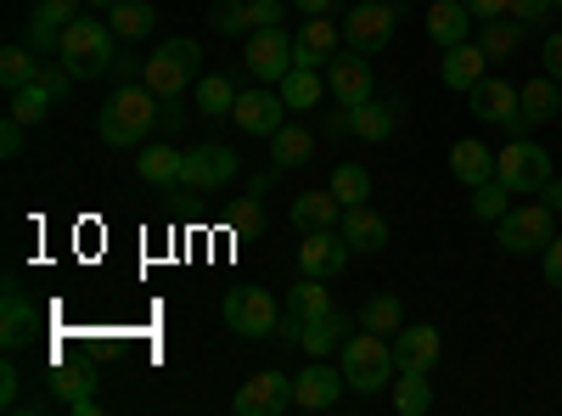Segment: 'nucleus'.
I'll use <instances>...</instances> for the list:
<instances>
[{"instance_id":"nucleus-1","label":"nucleus","mask_w":562,"mask_h":416,"mask_svg":"<svg viewBox=\"0 0 562 416\" xmlns=\"http://www.w3.org/2000/svg\"><path fill=\"white\" fill-rule=\"evenodd\" d=\"M158 119H164V97L153 85H119L108 97V108L97 113V135L113 153H135V147H147Z\"/></svg>"},{"instance_id":"nucleus-2","label":"nucleus","mask_w":562,"mask_h":416,"mask_svg":"<svg viewBox=\"0 0 562 416\" xmlns=\"http://www.w3.org/2000/svg\"><path fill=\"white\" fill-rule=\"evenodd\" d=\"M57 57L74 68V79H102V74H113V63H119V34H113V23L74 18V23L63 29V52H57Z\"/></svg>"},{"instance_id":"nucleus-3","label":"nucleus","mask_w":562,"mask_h":416,"mask_svg":"<svg viewBox=\"0 0 562 416\" xmlns=\"http://www.w3.org/2000/svg\"><path fill=\"white\" fill-rule=\"evenodd\" d=\"M338 355H344V378H349L355 394H378L400 372V366H394V344L383 333H366V327H360V338H344Z\"/></svg>"},{"instance_id":"nucleus-4","label":"nucleus","mask_w":562,"mask_h":416,"mask_svg":"<svg viewBox=\"0 0 562 416\" xmlns=\"http://www.w3.org/2000/svg\"><path fill=\"white\" fill-rule=\"evenodd\" d=\"M495 180H506L512 198H540L546 180H551V153L524 142V135H512V142L495 153Z\"/></svg>"},{"instance_id":"nucleus-5","label":"nucleus","mask_w":562,"mask_h":416,"mask_svg":"<svg viewBox=\"0 0 562 416\" xmlns=\"http://www.w3.org/2000/svg\"><path fill=\"white\" fill-rule=\"evenodd\" d=\"M557 237V209L551 203H524V209H506L495 220V243L506 254H546Z\"/></svg>"},{"instance_id":"nucleus-6","label":"nucleus","mask_w":562,"mask_h":416,"mask_svg":"<svg viewBox=\"0 0 562 416\" xmlns=\"http://www.w3.org/2000/svg\"><path fill=\"white\" fill-rule=\"evenodd\" d=\"M400 18H405L400 0H360V7H349V18H344V45L360 52V57H378L400 34Z\"/></svg>"},{"instance_id":"nucleus-7","label":"nucleus","mask_w":562,"mask_h":416,"mask_svg":"<svg viewBox=\"0 0 562 416\" xmlns=\"http://www.w3.org/2000/svg\"><path fill=\"white\" fill-rule=\"evenodd\" d=\"M203 45L198 40H164L158 52L147 57V85L158 90V97H180L186 85H198L203 74Z\"/></svg>"},{"instance_id":"nucleus-8","label":"nucleus","mask_w":562,"mask_h":416,"mask_svg":"<svg viewBox=\"0 0 562 416\" xmlns=\"http://www.w3.org/2000/svg\"><path fill=\"white\" fill-rule=\"evenodd\" d=\"M243 63H248V74L259 79V85H281L299 63H293V34L281 29V23H270V29H254L248 34V52H243Z\"/></svg>"},{"instance_id":"nucleus-9","label":"nucleus","mask_w":562,"mask_h":416,"mask_svg":"<svg viewBox=\"0 0 562 416\" xmlns=\"http://www.w3.org/2000/svg\"><path fill=\"white\" fill-rule=\"evenodd\" d=\"M225 327L237 338H270L281 327V310L265 288H231L225 293Z\"/></svg>"},{"instance_id":"nucleus-10","label":"nucleus","mask_w":562,"mask_h":416,"mask_svg":"<svg viewBox=\"0 0 562 416\" xmlns=\"http://www.w3.org/2000/svg\"><path fill=\"white\" fill-rule=\"evenodd\" d=\"M288 102H281L276 85H254V90H237V108H231V119H237L243 135H259V142H270V135L288 124Z\"/></svg>"},{"instance_id":"nucleus-11","label":"nucleus","mask_w":562,"mask_h":416,"mask_svg":"<svg viewBox=\"0 0 562 416\" xmlns=\"http://www.w3.org/2000/svg\"><path fill=\"white\" fill-rule=\"evenodd\" d=\"M225 180H237V153L220 147V142H209V147L186 153V169H180V187H175V192L203 198V192H220Z\"/></svg>"},{"instance_id":"nucleus-12","label":"nucleus","mask_w":562,"mask_h":416,"mask_svg":"<svg viewBox=\"0 0 562 416\" xmlns=\"http://www.w3.org/2000/svg\"><path fill=\"white\" fill-rule=\"evenodd\" d=\"M231 411H237V416H281V411H293V378L288 372H254L237 389Z\"/></svg>"},{"instance_id":"nucleus-13","label":"nucleus","mask_w":562,"mask_h":416,"mask_svg":"<svg viewBox=\"0 0 562 416\" xmlns=\"http://www.w3.org/2000/svg\"><path fill=\"white\" fill-rule=\"evenodd\" d=\"M326 90L338 97V108H360V102H371V90H378V74H371V63L360 52H338L326 63Z\"/></svg>"},{"instance_id":"nucleus-14","label":"nucleus","mask_w":562,"mask_h":416,"mask_svg":"<svg viewBox=\"0 0 562 416\" xmlns=\"http://www.w3.org/2000/svg\"><path fill=\"white\" fill-rule=\"evenodd\" d=\"M344 366H326V360H310L304 372L293 378V405L299 411H333L344 400Z\"/></svg>"},{"instance_id":"nucleus-15","label":"nucleus","mask_w":562,"mask_h":416,"mask_svg":"<svg viewBox=\"0 0 562 416\" xmlns=\"http://www.w3.org/2000/svg\"><path fill=\"white\" fill-rule=\"evenodd\" d=\"M349 243H344V231H304V243H299V270L304 276H321V282H333V276L349 265Z\"/></svg>"},{"instance_id":"nucleus-16","label":"nucleus","mask_w":562,"mask_h":416,"mask_svg":"<svg viewBox=\"0 0 562 416\" xmlns=\"http://www.w3.org/2000/svg\"><path fill=\"white\" fill-rule=\"evenodd\" d=\"M344 52V23L333 18H304V29L293 34V63L299 68H326Z\"/></svg>"},{"instance_id":"nucleus-17","label":"nucleus","mask_w":562,"mask_h":416,"mask_svg":"<svg viewBox=\"0 0 562 416\" xmlns=\"http://www.w3.org/2000/svg\"><path fill=\"white\" fill-rule=\"evenodd\" d=\"M79 18V0H34V12H29V45L40 57H52L63 52V29Z\"/></svg>"},{"instance_id":"nucleus-18","label":"nucleus","mask_w":562,"mask_h":416,"mask_svg":"<svg viewBox=\"0 0 562 416\" xmlns=\"http://www.w3.org/2000/svg\"><path fill=\"white\" fill-rule=\"evenodd\" d=\"M439 327H400L394 333V366H400V372H422V378H428L434 372V366H439Z\"/></svg>"},{"instance_id":"nucleus-19","label":"nucleus","mask_w":562,"mask_h":416,"mask_svg":"<svg viewBox=\"0 0 562 416\" xmlns=\"http://www.w3.org/2000/svg\"><path fill=\"white\" fill-rule=\"evenodd\" d=\"M338 231H344V243H349L355 254H383V248H389V220H383L378 209H371V203L344 209Z\"/></svg>"},{"instance_id":"nucleus-20","label":"nucleus","mask_w":562,"mask_h":416,"mask_svg":"<svg viewBox=\"0 0 562 416\" xmlns=\"http://www.w3.org/2000/svg\"><path fill=\"white\" fill-rule=\"evenodd\" d=\"M467 108H473L479 124H506L512 113H518V85H506V79H479L473 90H467Z\"/></svg>"},{"instance_id":"nucleus-21","label":"nucleus","mask_w":562,"mask_h":416,"mask_svg":"<svg viewBox=\"0 0 562 416\" xmlns=\"http://www.w3.org/2000/svg\"><path fill=\"white\" fill-rule=\"evenodd\" d=\"M473 12L461 7V0H434L428 7V40L439 45V52H450V45H467L473 40Z\"/></svg>"},{"instance_id":"nucleus-22","label":"nucleus","mask_w":562,"mask_h":416,"mask_svg":"<svg viewBox=\"0 0 562 416\" xmlns=\"http://www.w3.org/2000/svg\"><path fill=\"white\" fill-rule=\"evenodd\" d=\"M180 169H186V153H175L169 142H147L135 147V175L147 180V187H180Z\"/></svg>"},{"instance_id":"nucleus-23","label":"nucleus","mask_w":562,"mask_h":416,"mask_svg":"<svg viewBox=\"0 0 562 416\" xmlns=\"http://www.w3.org/2000/svg\"><path fill=\"white\" fill-rule=\"evenodd\" d=\"M518 113H524V124H529V130H535V124H551V119L562 113V79L540 74V79L518 85Z\"/></svg>"},{"instance_id":"nucleus-24","label":"nucleus","mask_w":562,"mask_h":416,"mask_svg":"<svg viewBox=\"0 0 562 416\" xmlns=\"http://www.w3.org/2000/svg\"><path fill=\"white\" fill-rule=\"evenodd\" d=\"M484 45L479 40H467V45H450V52H445V63H439V79L450 85V90H461V97H467V90H473L479 79H484Z\"/></svg>"},{"instance_id":"nucleus-25","label":"nucleus","mask_w":562,"mask_h":416,"mask_svg":"<svg viewBox=\"0 0 562 416\" xmlns=\"http://www.w3.org/2000/svg\"><path fill=\"white\" fill-rule=\"evenodd\" d=\"M29 338H34V304L23 299V288H7L0 293V344H7V355H18Z\"/></svg>"},{"instance_id":"nucleus-26","label":"nucleus","mask_w":562,"mask_h":416,"mask_svg":"<svg viewBox=\"0 0 562 416\" xmlns=\"http://www.w3.org/2000/svg\"><path fill=\"white\" fill-rule=\"evenodd\" d=\"M394 124H400V102H360V108H349V130L360 135V142H371V147H383L389 135H394Z\"/></svg>"},{"instance_id":"nucleus-27","label":"nucleus","mask_w":562,"mask_h":416,"mask_svg":"<svg viewBox=\"0 0 562 416\" xmlns=\"http://www.w3.org/2000/svg\"><path fill=\"white\" fill-rule=\"evenodd\" d=\"M288 220H293L299 231H338V220H344V203L333 198V187H326V192H304V198H293Z\"/></svg>"},{"instance_id":"nucleus-28","label":"nucleus","mask_w":562,"mask_h":416,"mask_svg":"<svg viewBox=\"0 0 562 416\" xmlns=\"http://www.w3.org/2000/svg\"><path fill=\"white\" fill-rule=\"evenodd\" d=\"M450 175L461 180V187H484V180H495V147H484V142H456V147H450Z\"/></svg>"},{"instance_id":"nucleus-29","label":"nucleus","mask_w":562,"mask_h":416,"mask_svg":"<svg viewBox=\"0 0 562 416\" xmlns=\"http://www.w3.org/2000/svg\"><path fill=\"white\" fill-rule=\"evenodd\" d=\"M344 333H349V315H321V321H304V333H299V349L310 360H326L333 349H344Z\"/></svg>"},{"instance_id":"nucleus-30","label":"nucleus","mask_w":562,"mask_h":416,"mask_svg":"<svg viewBox=\"0 0 562 416\" xmlns=\"http://www.w3.org/2000/svg\"><path fill=\"white\" fill-rule=\"evenodd\" d=\"M315 158V135L304 130V124H281L276 135H270V164L276 169H299V164H310Z\"/></svg>"},{"instance_id":"nucleus-31","label":"nucleus","mask_w":562,"mask_h":416,"mask_svg":"<svg viewBox=\"0 0 562 416\" xmlns=\"http://www.w3.org/2000/svg\"><path fill=\"white\" fill-rule=\"evenodd\" d=\"M479 45H484V57L490 63H501V57H512V52H518V45H524V23L518 18H484L479 23Z\"/></svg>"},{"instance_id":"nucleus-32","label":"nucleus","mask_w":562,"mask_h":416,"mask_svg":"<svg viewBox=\"0 0 562 416\" xmlns=\"http://www.w3.org/2000/svg\"><path fill=\"white\" fill-rule=\"evenodd\" d=\"M276 90H281V102H288L293 113H315V108H321V97H326V79H321L315 68H293Z\"/></svg>"},{"instance_id":"nucleus-33","label":"nucleus","mask_w":562,"mask_h":416,"mask_svg":"<svg viewBox=\"0 0 562 416\" xmlns=\"http://www.w3.org/2000/svg\"><path fill=\"white\" fill-rule=\"evenodd\" d=\"M288 315L299 321V327H304V321H321V315H333V293H326L321 288V276H304V282L288 293Z\"/></svg>"},{"instance_id":"nucleus-34","label":"nucleus","mask_w":562,"mask_h":416,"mask_svg":"<svg viewBox=\"0 0 562 416\" xmlns=\"http://www.w3.org/2000/svg\"><path fill=\"white\" fill-rule=\"evenodd\" d=\"M52 108H57V97H52V90H45L40 79H29L23 90H12V108H7V113H12L18 124H29V130H34V124L52 119Z\"/></svg>"},{"instance_id":"nucleus-35","label":"nucleus","mask_w":562,"mask_h":416,"mask_svg":"<svg viewBox=\"0 0 562 416\" xmlns=\"http://www.w3.org/2000/svg\"><path fill=\"white\" fill-rule=\"evenodd\" d=\"M108 23H113L119 40H140V34H153L158 12L147 7V0H113V7H108Z\"/></svg>"},{"instance_id":"nucleus-36","label":"nucleus","mask_w":562,"mask_h":416,"mask_svg":"<svg viewBox=\"0 0 562 416\" xmlns=\"http://www.w3.org/2000/svg\"><path fill=\"white\" fill-rule=\"evenodd\" d=\"M360 327H366V333H383V338L400 333V327H405V304H400L394 293H371V299L360 304Z\"/></svg>"},{"instance_id":"nucleus-37","label":"nucleus","mask_w":562,"mask_h":416,"mask_svg":"<svg viewBox=\"0 0 562 416\" xmlns=\"http://www.w3.org/2000/svg\"><path fill=\"white\" fill-rule=\"evenodd\" d=\"M394 411L400 416H428L434 411V383L422 372H400L394 378Z\"/></svg>"},{"instance_id":"nucleus-38","label":"nucleus","mask_w":562,"mask_h":416,"mask_svg":"<svg viewBox=\"0 0 562 416\" xmlns=\"http://www.w3.org/2000/svg\"><path fill=\"white\" fill-rule=\"evenodd\" d=\"M34 74H40V52H34V45H7V52H0V85H7V97L23 90Z\"/></svg>"},{"instance_id":"nucleus-39","label":"nucleus","mask_w":562,"mask_h":416,"mask_svg":"<svg viewBox=\"0 0 562 416\" xmlns=\"http://www.w3.org/2000/svg\"><path fill=\"white\" fill-rule=\"evenodd\" d=\"M231 108H237V85H231L225 74H203V79H198V113L231 119Z\"/></svg>"},{"instance_id":"nucleus-40","label":"nucleus","mask_w":562,"mask_h":416,"mask_svg":"<svg viewBox=\"0 0 562 416\" xmlns=\"http://www.w3.org/2000/svg\"><path fill=\"white\" fill-rule=\"evenodd\" d=\"M333 198H338L344 209L366 203V198H371V175H366L360 164H338V169H333Z\"/></svg>"},{"instance_id":"nucleus-41","label":"nucleus","mask_w":562,"mask_h":416,"mask_svg":"<svg viewBox=\"0 0 562 416\" xmlns=\"http://www.w3.org/2000/svg\"><path fill=\"white\" fill-rule=\"evenodd\" d=\"M506 209H512V187H506V180H484V187H473V220L495 225Z\"/></svg>"},{"instance_id":"nucleus-42","label":"nucleus","mask_w":562,"mask_h":416,"mask_svg":"<svg viewBox=\"0 0 562 416\" xmlns=\"http://www.w3.org/2000/svg\"><path fill=\"white\" fill-rule=\"evenodd\" d=\"M90 383H97L90 372H57V378H52L57 400H68L74 411H97V400H90Z\"/></svg>"},{"instance_id":"nucleus-43","label":"nucleus","mask_w":562,"mask_h":416,"mask_svg":"<svg viewBox=\"0 0 562 416\" xmlns=\"http://www.w3.org/2000/svg\"><path fill=\"white\" fill-rule=\"evenodd\" d=\"M209 23H214L220 34H243V29H254V18H248V0H214Z\"/></svg>"},{"instance_id":"nucleus-44","label":"nucleus","mask_w":562,"mask_h":416,"mask_svg":"<svg viewBox=\"0 0 562 416\" xmlns=\"http://www.w3.org/2000/svg\"><path fill=\"white\" fill-rule=\"evenodd\" d=\"M506 18H518L524 29H546L557 18V7L551 0H506Z\"/></svg>"},{"instance_id":"nucleus-45","label":"nucleus","mask_w":562,"mask_h":416,"mask_svg":"<svg viewBox=\"0 0 562 416\" xmlns=\"http://www.w3.org/2000/svg\"><path fill=\"white\" fill-rule=\"evenodd\" d=\"M231 225H237V231H265V209H259V198H243L237 209H231Z\"/></svg>"},{"instance_id":"nucleus-46","label":"nucleus","mask_w":562,"mask_h":416,"mask_svg":"<svg viewBox=\"0 0 562 416\" xmlns=\"http://www.w3.org/2000/svg\"><path fill=\"white\" fill-rule=\"evenodd\" d=\"M18 389H23V372H18V360H7L0 366V405L7 411H18Z\"/></svg>"},{"instance_id":"nucleus-47","label":"nucleus","mask_w":562,"mask_h":416,"mask_svg":"<svg viewBox=\"0 0 562 416\" xmlns=\"http://www.w3.org/2000/svg\"><path fill=\"white\" fill-rule=\"evenodd\" d=\"M540 63H546L551 79H562V29H551V34L540 40Z\"/></svg>"},{"instance_id":"nucleus-48","label":"nucleus","mask_w":562,"mask_h":416,"mask_svg":"<svg viewBox=\"0 0 562 416\" xmlns=\"http://www.w3.org/2000/svg\"><path fill=\"white\" fill-rule=\"evenodd\" d=\"M540 270H546V288L562 293V237H551V248L540 254Z\"/></svg>"},{"instance_id":"nucleus-49","label":"nucleus","mask_w":562,"mask_h":416,"mask_svg":"<svg viewBox=\"0 0 562 416\" xmlns=\"http://www.w3.org/2000/svg\"><path fill=\"white\" fill-rule=\"evenodd\" d=\"M23 130H29V124H18V119L7 113V124H0V158H18V153H23Z\"/></svg>"},{"instance_id":"nucleus-50","label":"nucleus","mask_w":562,"mask_h":416,"mask_svg":"<svg viewBox=\"0 0 562 416\" xmlns=\"http://www.w3.org/2000/svg\"><path fill=\"white\" fill-rule=\"evenodd\" d=\"M248 18H254V29L281 23V0H248Z\"/></svg>"},{"instance_id":"nucleus-51","label":"nucleus","mask_w":562,"mask_h":416,"mask_svg":"<svg viewBox=\"0 0 562 416\" xmlns=\"http://www.w3.org/2000/svg\"><path fill=\"white\" fill-rule=\"evenodd\" d=\"M461 7L484 23V18H501V12H506V0H461Z\"/></svg>"},{"instance_id":"nucleus-52","label":"nucleus","mask_w":562,"mask_h":416,"mask_svg":"<svg viewBox=\"0 0 562 416\" xmlns=\"http://www.w3.org/2000/svg\"><path fill=\"white\" fill-rule=\"evenodd\" d=\"M158 124H164L169 135H175V130L186 124V108H180V97H164V119H158Z\"/></svg>"},{"instance_id":"nucleus-53","label":"nucleus","mask_w":562,"mask_h":416,"mask_svg":"<svg viewBox=\"0 0 562 416\" xmlns=\"http://www.w3.org/2000/svg\"><path fill=\"white\" fill-rule=\"evenodd\" d=\"M293 7H299L304 18H333V12H338V0H293Z\"/></svg>"},{"instance_id":"nucleus-54","label":"nucleus","mask_w":562,"mask_h":416,"mask_svg":"<svg viewBox=\"0 0 562 416\" xmlns=\"http://www.w3.org/2000/svg\"><path fill=\"white\" fill-rule=\"evenodd\" d=\"M540 198H546V203L562 214V180H546V192H540Z\"/></svg>"},{"instance_id":"nucleus-55","label":"nucleus","mask_w":562,"mask_h":416,"mask_svg":"<svg viewBox=\"0 0 562 416\" xmlns=\"http://www.w3.org/2000/svg\"><path fill=\"white\" fill-rule=\"evenodd\" d=\"M85 7H102V12H108V7H113V0H85Z\"/></svg>"},{"instance_id":"nucleus-56","label":"nucleus","mask_w":562,"mask_h":416,"mask_svg":"<svg viewBox=\"0 0 562 416\" xmlns=\"http://www.w3.org/2000/svg\"><path fill=\"white\" fill-rule=\"evenodd\" d=\"M551 7H557V12H562V0H551Z\"/></svg>"}]
</instances>
